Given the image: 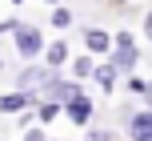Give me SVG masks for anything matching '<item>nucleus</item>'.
Masks as SVG:
<instances>
[{"instance_id": "4468645a", "label": "nucleus", "mask_w": 152, "mask_h": 141, "mask_svg": "<svg viewBox=\"0 0 152 141\" xmlns=\"http://www.w3.org/2000/svg\"><path fill=\"white\" fill-rule=\"evenodd\" d=\"M144 97H148V105H152V85H148V89H144Z\"/></svg>"}, {"instance_id": "ddd939ff", "label": "nucleus", "mask_w": 152, "mask_h": 141, "mask_svg": "<svg viewBox=\"0 0 152 141\" xmlns=\"http://www.w3.org/2000/svg\"><path fill=\"white\" fill-rule=\"evenodd\" d=\"M144 36H148V40H152V12H148V16H144Z\"/></svg>"}, {"instance_id": "9d476101", "label": "nucleus", "mask_w": 152, "mask_h": 141, "mask_svg": "<svg viewBox=\"0 0 152 141\" xmlns=\"http://www.w3.org/2000/svg\"><path fill=\"white\" fill-rule=\"evenodd\" d=\"M52 24H56V28H68V24H72V12H68V8H52Z\"/></svg>"}, {"instance_id": "39448f33", "label": "nucleus", "mask_w": 152, "mask_h": 141, "mask_svg": "<svg viewBox=\"0 0 152 141\" xmlns=\"http://www.w3.org/2000/svg\"><path fill=\"white\" fill-rule=\"evenodd\" d=\"M84 45H88V53H108V48H112V36H108L104 28H88L84 32Z\"/></svg>"}, {"instance_id": "20e7f679", "label": "nucleus", "mask_w": 152, "mask_h": 141, "mask_svg": "<svg viewBox=\"0 0 152 141\" xmlns=\"http://www.w3.org/2000/svg\"><path fill=\"white\" fill-rule=\"evenodd\" d=\"M28 105H36L32 93H8V97H0V113H20V109H28Z\"/></svg>"}, {"instance_id": "7ed1b4c3", "label": "nucleus", "mask_w": 152, "mask_h": 141, "mask_svg": "<svg viewBox=\"0 0 152 141\" xmlns=\"http://www.w3.org/2000/svg\"><path fill=\"white\" fill-rule=\"evenodd\" d=\"M128 137L132 141H152V109L148 113H136V117L128 121Z\"/></svg>"}, {"instance_id": "0eeeda50", "label": "nucleus", "mask_w": 152, "mask_h": 141, "mask_svg": "<svg viewBox=\"0 0 152 141\" xmlns=\"http://www.w3.org/2000/svg\"><path fill=\"white\" fill-rule=\"evenodd\" d=\"M48 65H52V69H60L64 61H68V45H64V40H56V45H48Z\"/></svg>"}, {"instance_id": "dca6fc26", "label": "nucleus", "mask_w": 152, "mask_h": 141, "mask_svg": "<svg viewBox=\"0 0 152 141\" xmlns=\"http://www.w3.org/2000/svg\"><path fill=\"white\" fill-rule=\"evenodd\" d=\"M48 4H56V0H48Z\"/></svg>"}, {"instance_id": "9b49d317", "label": "nucleus", "mask_w": 152, "mask_h": 141, "mask_svg": "<svg viewBox=\"0 0 152 141\" xmlns=\"http://www.w3.org/2000/svg\"><path fill=\"white\" fill-rule=\"evenodd\" d=\"M56 113H60V105H40V117H44V121H52Z\"/></svg>"}, {"instance_id": "f8f14e48", "label": "nucleus", "mask_w": 152, "mask_h": 141, "mask_svg": "<svg viewBox=\"0 0 152 141\" xmlns=\"http://www.w3.org/2000/svg\"><path fill=\"white\" fill-rule=\"evenodd\" d=\"M24 141H48V137H44V129H28V133H24Z\"/></svg>"}, {"instance_id": "423d86ee", "label": "nucleus", "mask_w": 152, "mask_h": 141, "mask_svg": "<svg viewBox=\"0 0 152 141\" xmlns=\"http://www.w3.org/2000/svg\"><path fill=\"white\" fill-rule=\"evenodd\" d=\"M68 117L76 121V125H84V121L92 117V101H88V97H80V101H72V105H68Z\"/></svg>"}, {"instance_id": "6e6552de", "label": "nucleus", "mask_w": 152, "mask_h": 141, "mask_svg": "<svg viewBox=\"0 0 152 141\" xmlns=\"http://www.w3.org/2000/svg\"><path fill=\"white\" fill-rule=\"evenodd\" d=\"M96 81H100L104 89H112V81H116V65H100V69H96Z\"/></svg>"}, {"instance_id": "1a4fd4ad", "label": "nucleus", "mask_w": 152, "mask_h": 141, "mask_svg": "<svg viewBox=\"0 0 152 141\" xmlns=\"http://www.w3.org/2000/svg\"><path fill=\"white\" fill-rule=\"evenodd\" d=\"M72 73H76V77H96V65H92L88 56H80V61L72 65Z\"/></svg>"}, {"instance_id": "2eb2a0df", "label": "nucleus", "mask_w": 152, "mask_h": 141, "mask_svg": "<svg viewBox=\"0 0 152 141\" xmlns=\"http://www.w3.org/2000/svg\"><path fill=\"white\" fill-rule=\"evenodd\" d=\"M12 4H24V0H12Z\"/></svg>"}, {"instance_id": "f257e3e1", "label": "nucleus", "mask_w": 152, "mask_h": 141, "mask_svg": "<svg viewBox=\"0 0 152 141\" xmlns=\"http://www.w3.org/2000/svg\"><path fill=\"white\" fill-rule=\"evenodd\" d=\"M112 48H116V69L128 73L132 65H136V40H132L128 32H116V36H112Z\"/></svg>"}, {"instance_id": "f03ea898", "label": "nucleus", "mask_w": 152, "mask_h": 141, "mask_svg": "<svg viewBox=\"0 0 152 141\" xmlns=\"http://www.w3.org/2000/svg\"><path fill=\"white\" fill-rule=\"evenodd\" d=\"M40 48H44L40 28H16V53H20V56H36Z\"/></svg>"}]
</instances>
